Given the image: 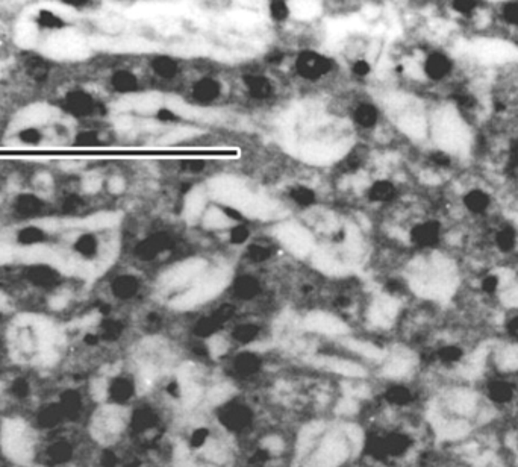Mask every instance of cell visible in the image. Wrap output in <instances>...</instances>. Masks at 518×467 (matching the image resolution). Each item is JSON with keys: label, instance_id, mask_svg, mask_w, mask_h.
Listing matches in <instances>:
<instances>
[{"label": "cell", "instance_id": "ba28073f", "mask_svg": "<svg viewBox=\"0 0 518 467\" xmlns=\"http://www.w3.org/2000/svg\"><path fill=\"white\" fill-rule=\"evenodd\" d=\"M221 93V82L212 76H203L191 86V97L199 105H212L220 99Z\"/></svg>", "mask_w": 518, "mask_h": 467}, {"label": "cell", "instance_id": "44dd1931", "mask_svg": "<svg viewBox=\"0 0 518 467\" xmlns=\"http://www.w3.org/2000/svg\"><path fill=\"white\" fill-rule=\"evenodd\" d=\"M385 398H387L388 404H391L394 407H408V405L412 404L414 393H412V390L409 387L402 386V384H395V386L390 387V390L387 391Z\"/></svg>", "mask_w": 518, "mask_h": 467}, {"label": "cell", "instance_id": "7a4b0ae2", "mask_svg": "<svg viewBox=\"0 0 518 467\" xmlns=\"http://www.w3.org/2000/svg\"><path fill=\"white\" fill-rule=\"evenodd\" d=\"M294 69L300 78L314 82L323 79L332 73L334 61L323 53H318L315 50H305L299 53L294 62Z\"/></svg>", "mask_w": 518, "mask_h": 467}, {"label": "cell", "instance_id": "4316f807", "mask_svg": "<svg viewBox=\"0 0 518 467\" xmlns=\"http://www.w3.org/2000/svg\"><path fill=\"white\" fill-rule=\"evenodd\" d=\"M517 447H518V435H517Z\"/></svg>", "mask_w": 518, "mask_h": 467}, {"label": "cell", "instance_id": "4fadbf2b", "mask_svg": "<svg viewBox=\"0 0 518 467\" xmlns=\"http://www.w3.org/2000/svg\"><path fill=\"white\" fill-rule=\"evenodd\" d=\"M352 120L355 126L360 129H374L379 125L381 113L374 104H370V102H360V104L355 105L352 109Z\"/></svg>", "mask_w": 518, "mask_h": 467}, {"label": "cell", "instance_id": "9a60e30c", "mask_svg": "<svg viewBox=\"0 0 518 467\" xmlns=\"http://www.w3.org/2000/svg\"><path fill=\"white\" fill-rule=\"evenodd\" d=\"M397 187L390 180H378L365 190V198L373 203H390L397 198Z\"/></svg>", "mask_w": 518, "mask_h": 467}, {"label": "cell", "instance_id": "5bb4252c", "mask_svg": "<svg viewBox=\"0 0 518 467\" xmlns=\"http://www.w3.org/2000/svg\"><path fill=\"white\" fill-rule=\"evenodd\" d=\"M109 88L114 93H120V95L135 93L139 90V79L129 69H117L109 76Z\"/></svg>", "mask_w": 518, "mask_h": 467}, {"label": "cell", "instance_id": "277c9868", "mask_svg": "<svg viewBox=\"0 0 518 467\" xmlns=\"http://www.w3.org/2000/svg\"><path fill=\"white\" fill-rule=\"evenodd\" d=\"M441 240V225L437 220L418 222L409 229V241L414 248L433 249Z\"/></svg>", "mask_w": 518, "mask_h": 467}, {"label": "cell", "instance_id": "3957f363", "mask_svg": "<svg viewBox=\"0 0 518 467\" xmlns=\"http://www.w3.org/2000/svg\"><path fill=\"white\" fill-rule=\"evenodd\" d=\"M50 211V203L34 191H22L13 198L11 214L18 220H34L44 217Z\"/></svg>", "mask_w": 518, "mask_h": 467}, {"label": "cell", "instance_id": "d4e9b609", "mask_svg": "<svg viewBox=\"0 0 518 467\" xmlns=\"http://www.w3.org/2000/svg\"><path fill=\"white\" fill-rule=\"evenodd\" d=\"M502 17L507 25L518 26V2H510L502 8Z\"/></svg>", "mask_w": 518, "mask_h": 467}, {"label": "cell", "instance_id": "7402d4cb", "mask_svg": "<svg viewBox=\"0 0 518 467\" xmlns=\"http://www.w3.org/2000/svg\"><path fill=\"white\" fill-rule=\"evenodd\" d=\"M268 11H270V17L273 18V20L279 22V23L287 22L291 17V6L287 2H280V0L271 2L268 5Z\"/></svg>", "mask_w": 518, "mask_h": 467}, {"label": "cell", "instance_id": "8fae6325", "mask_svg": "<svg viewBox=\"0 0 518 467\" xmlns=\"http://www.w3.org/2000/svg\"><path fill=\"white\" fill-rule=\"evenodd\" d=\"M139 290V278L132 273H118L109 283V293L118 301H130L138 296Z\"/></svg>", "mask_w": 518, "mask_h": 467}, {"label": "cell", "instance_id": "52a82bcc", "mask_svg": "<svg viewBox=\"0 0 518 467\" xmlns=\"http://www.w3.org/2000/svg\"><path fill=\"white\" fill-rule=\"evenodd\" d=\"M70 249L82 261H94L102 252L100 236L96 232H81L73 238Z\"/></svg>", "mask_w": 518, "mask_h": 467}, {"label": "cell", "instance_id": "e0dca14e", "mask_svg": "<svg viewBox=\"0 0 518 467\" xmlns=\"http://www.w3.org/2000/svg\"><path fill=\"white\" fill-rule=\"evenodd\" d=\"M35 23L43 32H60L65 27V20L50 9H40L35 14Z\"/></svg>", "mask_w": 518, "mask_h": 467}, {"label": "cell", "instance_id": "484cf974", "mask_svg": "<svg viewBox=\"0 0 518 467\" xmlns=\"http://www.w3.org/2000/svg\"><path fill=\"white\" fill-rule=\"evenodd\" d=\"M506 332L511 335V337L518 340V314L512 316L510 320L506 322Z\"/></svg>", "mask_w": 518, "mask_h": 467}, {"label": "cell", "instance_id": "8992f818", "mask_svg": "<svg viewBox=\"0 0 518 467\" xmlns=\"http://www.w3.org/2000/svg\"><path fill=\"white\" fill-rule=\"evenodd\" d=\"M423 74L433 82L444 81L454 70V61L444 52H430L423 61Z\"/></svg>", "mask_w": 518, "mask_h": 467}, {"label": "cell", "instance_id": "5b68a950", "mask_svg": "<svg viewBox=\"0 0 518 467\" xmlns=\"http://www.w3.org/2000/svg\"><path fill=\"white\" fill-rule=\"evenodd\" d=\"M484 393L489 402L497 407H507L514 402L517 388L514 382L505 377H494L485 382Z\"/></svg>", "mask_w": 518, "mask_h": 467}, {"label": "cell", "instance_id": "6da1fadb", "mask_svg": "<svg viewBox=\"0 0 518 467\" xmlns=\"http://www.w3.org/2000/svg\"><path fill=\"white\" fill-rule=\"evenodd\" d=\"M62 107L70 116L79 119H93L103 114V105L96 96L83 88H74L65 93Z\"/></svg>", "mask_w": 518, "mask_h": 467}, {"label": "cell", "instance_id": "603a6c76", "mask_svg": "<svg viewBox=\"0 0 518 467\" xmlns=\"http://www.w3.org/2000/svg\"><path fill=\"white\" fill-rule=\"evenodd\" d=\"M498 288H500V276L496 273H488L482 278V281H480V290L488 296L496 295L498 292Z\"/></svg>", "mask_w": 518, "mask_h": 467}, {"label": "cell", "instance_id": "cb8c5ba5", "mask_svg": "<svg viewBox=\"0 0 518 467\" xmlns=\"http://www.w3.org/2000/svg\"><path fill=\"white\" fill-rule=\"evenodd\" d=\"M451 8H454L458 14L468 17V15H472L479 6L475 0H456V2L451 4Z\"/></svg>", "mask_w": 518, "mask_h": 467}, {"label": "cell", "instance_id": "2e32d148", "mask_svg": "<svg viewBox=\"0 0 518 467\" xmlns=\"http://www.w3.org/2000/svg\"><path fill=\"white\" fill-rule=\"evenodd\" d=\"M464 208L472 214H484L491 207V196L485 190L473 189L465 193L463 198Z\"/></svg>", "mask_w": 518, "mask_h": 467}, {"label": "cell", "instance_id": "ffe728a7", "mask_svg": "<svg viewBox=\"0 0 518 467\" xmlns=\"http://www.w3.org/2000/svg\"><path fill=\"white\" fill-rule=\"evenodd\" d=\"M464 349L459 344H444L437 351V360L444 366H456L464 360Z\"/></svg>", "mask_w": 518, "mask_h": 467}, {"label": "cell", "instance_id": "9c48e42d", "mask_svg": "<svg viewBox=\"0 0 518 467\" xmlns=\"http://www.w3.org/2000/svg\"><path fill=\"white\" fill-rule=\"evenodd\" d=\"M347 459V445L341 438H331L318 447V467H338Z\"/></svg>", "mask_w": 518, "mask_h": 467}, {"label": "cell", "instance_id": "30bf717a", "mask_svg": "<svg viewBox=\"0 0 518 467\" xmlns=\"http://www.w3.org/2000/svg\"><path fill=\"white\" fill-rule=\"evenodd\" d=\"M305 325L308 330L323 335H341L347 331V325L341 319L326 313L311 314L309 317H306Z\"/></svg>", "mask_w": 518, "mask_h": 467}, {"label": "cell", "instance_id": "ac0fdd59", "mask_svg": "<svg viewBox=\"0 0 518 467\" xmlns=\"http://www.w3.org/2000/svg\"><path fill=\"white\" fill-rule=\"evenodd\" d=\"M150 69H152V72L159 79L172 81L177 76L179 64L170 57H156L150 62Z\"/></svg>", "mask_w": 518, "mask_h": 467}, {"label": "cell", "instance_id": "7c38bea8", "mask_svg": "<svg viewBox=\"0 0 518 467\" xmlns=\"http://www.w3.org/2000/svg\"><path fill=\"white\" fill-rule=\"evenodd\" d=\"M22 72L25 78L35 83H41L50 78L52 67L50 62L40 55H27L22 61Z\"/></svg>", "mask_w": 518, "mask_h": 467}, {"label": "cell", "instance_id": "d6986e66", "mask_svg": "<svg viewBox=\"0 0 518 467\" xmlns=\"http://www.w3.org/2000/svg\"><path fill=\"white\" fill-rule=\"evenodd\" d=\"M517 243H518V236H517V231L512 226L506 225L496 232L494 245L500 252H505V254H507V252H512L517 248Z\"/></svg>", "mask_w": 518, "mask_h": 467}]
</instances>
